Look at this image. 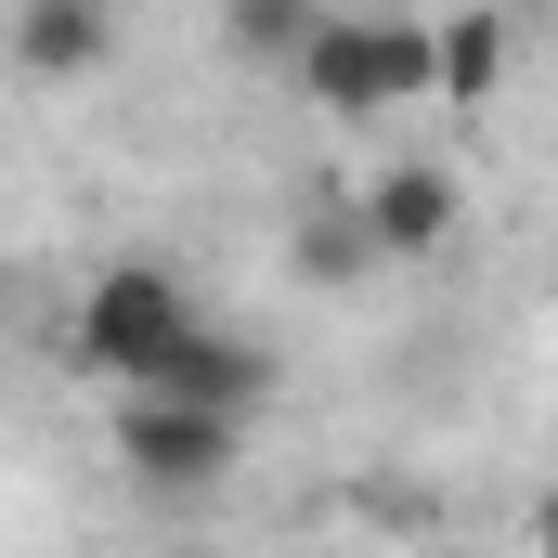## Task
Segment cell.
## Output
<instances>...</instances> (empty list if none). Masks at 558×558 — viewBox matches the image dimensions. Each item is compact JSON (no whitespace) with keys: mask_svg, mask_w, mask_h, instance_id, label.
Returning a JSON list of instances; mask_svg holds the SVG:
<instances>
[{"mask_svg":"<svg viewBox=\"0 0 558 558\" xmlns=\"http://www.w3.org/2000/svg\"><path fill=\"white\" fill-rule=\"evenodd\" d=\"M234 454H247V428H221V416L118 403V468H131L143 494H221V481H234Z\"/></svg>","mask_w":558,"mask_h":558,"instance_id":"3","label":"cell"},{"mask_svg":"<svg viewBox=\"0 0 558 558\" xmlns=\"http://www.w3.org/2000/svg\"><path fill=\"white\" fill-rule=\"evenodd\" d=\"M364 260H377V247H364V221H351V195H325V208L299 221V274H312V286H351Z\"/></svg>","mask_w":558,"mask_h":558,"instance_id":"8","label":"cell"},{"mask_svg":"<svg viewBox=\"0 0 558 558\" xmlns=\"http://www.w3.org/2000/svg\"><path fill=\"white\" fill-rule=\"evenodd\" d=\"M507 13H454V26H428V92H454V105H481L494 78H507Z\"/></svg>","mask_w":558,"mask_h":558,"instance_id":"7","label":"cell"},{"mask_svg":"<svg viewBox=\"0 0 558 558\" xmlns=\"http://www.w3.org/2000/svg\"><path fill=\"white\" fill-rule=\"evenodd\" d=\"M143 403H182V416L247 428L260 403H274V351H260V338H234V325H195V338L156 364V390H143Z\"/></svg>","mask_w":558,"mask_h":558,"instance_id":"4","label":"cell"},{"mask_svg":"<svg viewBox=\"0 0 558 558\" xmlns=\"http://www.w3.org/2000/svg\"><path fill=\"white\" fill-rule=\"evenodd\" d=\"M286 65H299V92H312L325 118L428 105V26H416V13H312Z\"/></svg>","mask_w":558,"mask_h":558,"instance_id":"2","label":"cell"},{"mask_svg":"<svg viewBox=\"0 0 558 558\" xmlns=\"http://www.w3.org/2000/svg\"><path fill=\"white\" fill-rule=\"evenodd\" d=\"M195 325H208V299L169 274V260H105V274L78 286V312H65V351H78L118 403H143V390H156V364H169Z\"/></svg>","mask_w":558,"mask_h":558,"instance_id":"1","label":"cell"},{"mask_svg":"<svg viewBox=\"0 0 558 558\" xmlns=\"http://www.w3.org/2000/svg\"><path fill=\"white\" fill-rule=\"evenodd\" d=\"M299 26H312V0H247V13H221V52L286 65V52H299Z\"/></svg>","mask_w":558,"mask_h":558,"instance_id":"9","label":"cell"},{"mask_svg":"<svg viewBox=\"0 0 558 558\" xmlns=\"http://www.w3.org/2000/svg\"><path fill=\"white\" fill-rule=\"evenodd\" d=\"M454 169H428V156H403V169H377L364 195H351V221H364V247L377 260H441L454 247Z\"/></svg>","mask_w":558,"mask_h":558,"instance_id":"5","label":"cell"},{"mask_svg":"<svg viewBox=\"0 0 558 558\" xmlns=\"http://www.w3.org/2000/svg\"><path fill=\"white\" fill-rule=\"evenodd\" d=\"M105 52H118V13L105 0H26L13 13V65L26 78H92Z\"/></svg>","mask_w":558,"mask_h":558,"instance_id":"6","label":"cell"}]
</instances>
